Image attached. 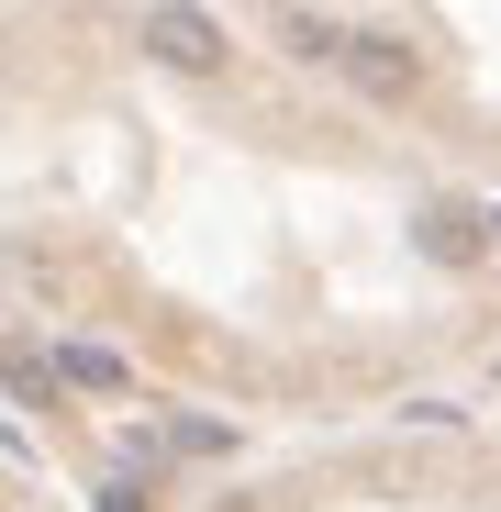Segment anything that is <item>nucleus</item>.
Wrapping results in <instances>:
<instances>
[{
  "mask_svg": "<svg viewBox=\"0 0 501 512\" xmlns=\"http://www.w3.org/2000/svg\"><path fill=\"white\" fill-rule=\"evenodd\" d=\"M145 56H156V67H179V78H212L234 45H223L212 12H190V0H156V12H145Z\"/></svg>",
  "mask_w": 501,
  "mask_h": 512,
  "instance_id": "nucleus-1",
  "label": "nucleus"
},
{
  "mask_svg": "<svg viewBox=\"0 0 501 512\" xmlns=\"http://www.w3.org/2000/svg\"><path fill=\"white\" fill-rule=\"evenodd\" d=\"M334 67H346L368 101H412V90H424V67H412L401 34H346V56H334Z\"/></svg>",
  "mask_w": 501,
  "mask_h": 512,
  "instance_id": "nucleus-2",
  "label": "nucleus"
},
{
  "mask_svg": "<svg viewBox=\"0 0 501 512\" xmlns=\"http://www.w3.org/2000/svg\"><path fill=\"white\" fill-rule=\"evenodd\" d=\"M56 379L90 390V401H123V390H134V368H123L112 346H56Z\"/></svg>",
  "mask_w": 501,
  "mask_h": 512,
  "instance_id": "nucleus-3",
  "label": "nucleus"
}]
</instances>
